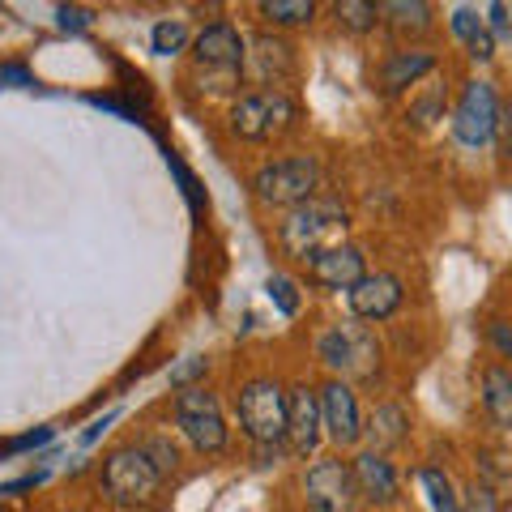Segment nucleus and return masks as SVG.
Returning <instances> with one entry per match:
<instances>
[{"mask_svg":"<svg viewBox=\"0 0 512 512\" xmlns=\"http://www.w3.org/2000/svg\"><path fill=\"white\" fill-rule=\"evenodd\" d=\"M436 69V52H423V47H402V52H389L376 69L380 94H402L410 86H419L423 77Z\"/></svg>","mask_w":512,"mask_h":512,"instance_id":"16","label":"nucleus"},{"mask_svg":"<svg viewBox=\"0 0 512 512\" xmlns=\"http://www.w3.org/2000/svg\"><path fill=\"white\" fill-rule=\"evenodd\" d=\"M299 107L286 90H252L231 107V133L244 141H274L295 124Z\"/></svg>","mask_w":512,"mask_h":512,"instance_id":"5","label":"nucleus"},{"mask_svg":"<svg viewBox=\"0 0 512 512\" xmlns=\"http://www.w3.org/2000/svg\"><path fill=\"white\" fill-rule=\"evenodd\" d=\"M235 419H239V431H244L252 444L286 440V393H282V384L269 380V376L244 380L239 393H235Z\"/></svg>","mask_w":512,"mask_h":512,"instance_id":"2","label":"nucleus"},{"mask_svg":"<svg viewBox=\"0 0 512 512\" xmlns=\"http://www.w3.org/2000/svg\"><path fill=\"white\" fill-rule=\"evenodd\" d=\"M350 312L359 320H384L402 308V278L397 274H367L359 286H350Z\"/></svg>","mask_w":512,"mask_h":512,"instance_id":"15","label":"nucleus"},{"mask_svg":"<svg viewBox=\"0 0 512 512\" xmlns=\"http://www.w3.org/2000/svg\"><path fill=\"white\" fill-rule=\"evenodd\" d=\"M461 512H500V495L487 483H470L461 491Z\"/></svg>","mask_w":512,"mask_h":512,"instance_id":"28","label":"nucleus"},{"mask_svg":"<svg viewBox=\"0 0 512 512\" xmlns=\"http://www.w3.org/2000/svg\"><path fill=\"white\" fill-rule=\"evenodd\" d=\"M406 427H410L406 410H402V406H393V402H384V406L372 410V419H367L363 436L376 444L372 453H384V448H393V444H402V440H406Z\"/></svg>","mask_w":512,"mask_h":512,"instance_id":"20","label":"nucleus"},{"mask_svg":"<svg viewBox=\"0 0 512 512\" xmlns=\"http://www.w3.org/2000/svg\"><path fill=\"white\" fill-rule=\"evenodd\" d=\"M303 495H308L312 512H355L359 504V487H355V470L342 457H320L316 466L303 478Z\"/></svg>","mask_w":512,"mask_h":512,"instance_id":"9","label":"nucleus"},{"mask_svg":"<svg viewBox=\"0 0 512 512\" xmlns=\"http://www.w3.org/2000/svg\"><path fill=\"white\" fill-rule=\"evenodd\" d=\"M495 141H500V154L512 158V103L500 107V124H495Z\"/></svg>","mask_w":512,"mask_h":512,"instance_id":"33","label":"nucleus"},{"mask_svg":"<svg viewBox=\"0 0 512 512\" xmlns=\"http://www.w3.org/2000/svg\"><path fill=\"white\" fill-rule=\"evenodd\" d=\"M491 26L487 30H500V35H512V9L508 5H491Z\"/></svg>","mask_w":512,"mask_h":512,"instance_id":"36","label":"nucleus"},{"mask_svg":"<svg viewBox=\"0 0 512 512\" xmlns=\"http://www.w3.org/2000/svg\"><path fill=\"white\" fill-rule=\"evenodd\" d=\"M346 227H350V222H346L342 201L312 197V201H303L299 210L286 214L278 239H282L286 256H295V261L312 265L320 252H329V248H338V244H342Z\"/></svg>","mask_w":512,"mask_h":512,"instance_id":"1","label":"nucleus"},{"mask_svg":"<svg viewBox=\"0 0 512 512\" xmlns=\"http://www.w3.org/2000/svg\"><path fill=\"white\" fill-rule=\"evenodd\" d=\"M248 77L261 90H282V82L295 73V56H291V43L278 39V35H256L252 39V52L244 60Z\"/></svg>","mask_w":512,"mask_h":512,"instance_id":"13","label":"nucleus"},{"mask_svg":"<svg viewBox=\"0 0 512 512\" xmlns=\"http://www.w3.org/2000/svg\"><path fill=\"white\" fill-rule=\"evenodd\" d=\"M466 47H470V56H474V60H483V64H487V60L495 56V35H491V30H483V35H478L474 43H466Z\"/></svg>","mask_w":512,"mask_h":512,"instance_id":"35","label":"nucleus"},{"mask_svg":"<svg viewBox=\"0 0 512 512\" xmlns=\"http://www.w3.org/2000/svg\"><path fill=\"white\" fill-rule=\"evenodd\" d=\"M316 355L329 372H342V380L346 376L367 380L380 363V346L363 325H333L316 338Z\"/></svg>","mask_w":512,"mask_h":512,"instance_id":"7","label":"nucleus"},{"mask_svg":"<svg viewBox=\"0 0 512 512\" xmlns=\"http://www.w3.org/2000/svg\"><path fill=\"white\" fill-rule=\"evenodd\" d=\"M171 414H175V427L184 431L197 453H222L227 448V419H222L218 397L205 384H192V389L175 393Z\"/></svg>","mask_w":512,"mask_h":512,"instance_id":"6","label":"nucleus"},{"mask_svg":"<svg viewBox=\"0 0 512 512\" xmlns=\"http://www.w3.org/2000/svg\"><path fill=\"white\" fill-rule=\"evenodd\" d=\"M141 448H146V457L158 466V474L171 478L175 470H180V448H175L167 436H146V440H137Z\"/></svg>","mask_w":512,"mask_h":512,"instance_id":"24","label":"nucleus"},{"mask_svg":"<svg viewBox=\"0 0 512 512\" xmlns=\"http://www.w3.org/2000/svg\"><path fill=\"white\" fill-rule=\"evenodd\" d=\"M39 478H43V474H30V478H18V483H5V487H0V495H13V491H26V487H35V483H39Z\"/></svg>","mask_w":512,"mask_h":512,"instance_id":"37","label":"nucleus"},{"mask_svg":"<svg viewBox=\"0 0 512 512\" xmlns=\"http://www.w3.org/2000/svg\"><path fill=\"white\" fill-rule=\"evenodd\" d=\"M192 60H197L201 73L222 77V90H227L235 82V73L244 69L248 43H244V35H239L231 22H210L197 39H192Z\"/></svg>","mask_w":512,"mask_h":512,"instance_id":"8","label":"nucleus"},{"mask_svg":"<svg viewBox=\"0 0 512 512\" xmlns=\"http://www.w3.org/2000/svg\"><path fill=\"white\" fill-rule=\"evenodd\" d=\"M167 163H171V171L180 175V184H184V197H188V205H192V214H201L205 210V197H201V188H197V180H192V171L180 163L175 154H167Z\"/></svg>","mask_w":512,"mask_h":512,"instance_id":"29","label":"nucleus"},{"mask_svg":"<svg viewBox=\"0 0 512 512\" xmlns=\"http://www.w3.org/2000/svg\"><path fill=\"white\" fill-rule=\"evenodd\" d=\"M320 188V163L312 154H291L278 158V163H265L252 175V192L261 205H274V210H299L303 201H312Z\"/></svg>","mask_w":512,"mask_h":512,"instance_id":"3","label":"nucleus"},{"mask_svg":"<svg viewBox=\"0 0 512 512\" xmlns=\"http://www.w3.org/2000/svg\"><path fill=\"white\" fill-rule=\"evenodd\" d=\"M0 457H13V444L9 440H0Z\"/></svg>","mask_w":512,"mask_h":512,"instance_id":"38","label":"nucleus"},{"mask_svg":"<svg viewBox=\"0 0 512 512\" xmlns=\"http://www.w3.org/2000/svg\"><path fill=\"white\" fill-rule=\"evenodd\" d=\"M380 22L389 26L393 39H419L431 30V5H423V0H389V5H380Z\"/></svg>","mask_w":512,"mask_h":512,"instance_id":"18","label":"nucleus"},{"mask_svg":"<svg viewBox=\"0 0 512 512\" xmlns=\"http://www.w3.org/2000/svg\"><path fill=\"white\" fill-rule=\"evenodd\" d=\"M265 295L274 299V308H278L282 316H295V312H299V286H295V278L274 274V278L265 282Z\"/></svg>","mask_w":512,"mask_h":512,"instance_id":"25","label":"nucleus"},{"mask_svg":"<svg viewBox=\"0 0 512 512\" xmlns=\"http://www.w3.org/2000/svg\"><path fill=\"white\" fill-rule=\"evenodd\" d=\"M495 124H500V99H495L491 82H466L461 99L453 107V137L461 146H487L495 141Z\"/></svg>","mask_w":512,"mask_h":512,"instance_id":"10","label":"nucleus"},{"mask_svg":"<svg viewBox=\"0 0 512 512\" xmlns=\"http://www.w3.org/2000/svg\"><path fill=\"white\" fill-rule=\"evenodd\" d=\"M483 406L495 427H512V372L491 363L483 372Z\"/></svg>","mask_w":512,"mask_h":512,"instance_id":"19","label":"nucleus"},{"mask_svg":"<svg viewBox=\"0 0 512 512\" xmlns=\"http://www.w3.org/2000/svg\"><path fill=\"white\" fill-rule=\"evenodd\" d=\"M320 423H325V436L338 448L359 444V436H363V414L355 402V389H350L342 376H333L325 389H320Z\"/></svg>","mask_w":512,"mask_h":512,"instance_id":"11","label":"nucleus"},{"mask_svg":"<svg viewBox=\"0 0 512 512\" xmlns=\"http://www.w3.org/2000/svg\"><path fill=\"white\" fill-rule=\"evenodd\" d=\"M448 26H453V35H457L461 43H474V39H478V35H483V30H487L483 13H478V9H470V5L453 9V18H448Z\"/></svg>","mask_w":512,"mask_h":512,"instance_id":"27","label":"nucleus"},{"mask_svg":"<svg viewBox=\"0 0 512 512\" xmlns=\"http://www.w3.org/2000/svg\"><path fill=\"white\" fill-rule=\"evenodd\" d=\"M56 18H60L64 30H86V26H90V13H86V9H69V5H64Z\"/></svg>","mask_w":512,"mask_h":512,"instance_id":"34","label":"nucleus"},{"mask_svg":"<svg viewBox=\"0 0 512 512\" xmlns=\"http://www.w3.org/2000/svg\"><path fill=\"white\" fill-rule=\"evenodd\" d=\"M0 86H18V90H30L35 86V73L26 64H0Z\"/></svg>","mask_w":512,"mask_h":512,"instance_id":"31","label":"nucleus"},{"mask_svg":"<svg viewBox=\"0 0 512 512\" xmlns=\"http://www.w3.org/2000/svg\"><path fill=\"white\" fill-rule=\"evenodd\" d=\"M338 13V22L346 30H355V35H367V30L380 26V5H363V0H342V5H333Z\"/></svg>","mask_w":512,"mask_h":512,"instance_id":"23","label":"nucleus"},{"mask_svg":"<svg viewBox=\"0 0 512 512\" xmlns=\"http://www.w3.org/2000/svg\"><path fill=\"white\" fill-rule=\"evenodd\" d=\"M419 487L427 491L431 512H461V491L453 487V478H448L440 466H423L419 470Z\"/></svg>","mask_w":512,"mask_h":512,"instance_id":"21","label":"nucleus"},{"mask_svg":"<svg viewBox=\"0 0 512 512\" xmlns=\"http://www.w3.org/2000/svg\"><path fill=\"white\" fill-rule=\"evenodd\" d=\"M150 43H154L158 56H175V52H180V47L188 43V26H184V22H158L154 35H150Z\"/></svg>","mask_w":512,"mask_h":512,"instance_id":"26","label":"nucleus"},{"mask_svg":"<svg viewBox=\"0 0 512 512\" xmlns=\"http://www.w3.org/2000/svg\"><path fill=\"white\" fill-rule=\"evenodd\" d=\"M320 436H325V423H320V393L308 389V384L286 389V444H291V453H299V457L316 453Z\"/></svg>","mask_w":512,"mask_h":512,"instance_id":"12","label":"nucleus"},{"mask_svg":"<svg viewBox=\"0 0 512 512\" xmlns=\"http://www.w3.org/2000/svg\"><path fill=\"white\" fill-rule=\"evenodd\" d=\"M308 278L316 286H325V291H350V286H359L367 278L363 269V252L355 244H338L329 252H320L316 261L308 265Z\"/></svg>","mask_w":512,"mask_h":512,"instance_id":"14","label":"nucleus"},{"mask_svg":"<svg viewBox=\"0 0 512 512\" xmlns=\"http://www.w3.org/2000/svg\"><path fill=\"white\" fill-rule=\"evenodd\" d=\"M256 13L274 26H308L316 18V5L312 0H265V5H256Z\"/></svg>","mask_w":512,"mask_h":512,"instance_id":"22","label":"nucleus"},{"mask_svg":"<svg viewBox=\"0 0 512 512\" xmlns=\"http://www.w3.org/2000/svg\"><path fill=\"white\" fill-rule=\"evenodd\" d=\"M163 483L167 478L158 474V466L146 457V448L141 444H124L103 461V491H107V500L120 504V508L150 504Z\"/></svg>","mask_w":512,"mask_h":512,"instance_id":"4","label":"nucleus"},{"mask_svg":"<svg viewBox=\"0 0 512 512\" xmlns=\"http://www.w3.org/2000/svg\"><path fill=\"white\" fill-rule=\"evenodd\" d=\"M350 470H355V487H359V500L376 504V508H389L397 504V470L389 466V457L384 453H359L350 461Z\"/></svg>","mask_w":512,"mask_h":512,"instance_id":"17","label":"nucleus"},{"mask_svg":"<svg viewBox=\"0 0 512 512\" xmlns=\"http://www.w3.org/2000/svg\"><path fill=\"white\" fill-rule=\"evenodd\" d=\"M205 367H210V359H188L184 367H175V372H171V384H175V389H192V380L205 376Z\"/></svg>","mask_w":512,"mask_h":512,"instance_id":"32","label":"nucleus"},{"mask_svg":"<svg viewBox=\"0 0 512 512\" xmlns=\"http://www.w3.org/2000/svg\"><path fill=\"white\" fill-rule=\"evenodd\" d=\"M487 338L504 359H512V325L508 320H487Z\"/></svg>","mask_w":512,"mask_h":512,"instance_id":"30","label":"nucleus"}]
</instances>
